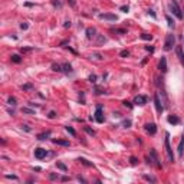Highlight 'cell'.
Returning <instances> with one entry per match:
<instances>
[{
  "label": "cell",
  "instance_id": "e575fe53",
  "mask_svg": "<svg viewBox=\"0 0 184 184\" xmlns=\"http://www.w3.org/2000/svg\"><path fill=\"white\" fill-rule=\"evenodd\" d=\"M20 27H22V29H27V25H26V23H22Z\"/></svg>",
  "mask_w": 184,
  "mask_h": 184
},
{
  "label": "cell",
  "instance_id": "4dcf8cb0",
  "mask_svg": "<svg viewBox=\"0 0 184 184\" xmlns=\"http://www.w3.org/2000/svg\"><path fill=\"white\" fill-rule=\"evenodd\" d=\"M128 55H130L128 50H122V52H121V56H122V58H125V56H128Z\"/></svg>",
  "mask_w": 184,
  "mask_h": 184
},
{
  "label": "cell",
  "instance_id": "74e56055",
  "mask_svg": "<svg viewBox=\"0 0 184 184\" xmlns=\"http://www.w3.org/2000/svg\"><path fill=\"white\" fill-rule=\"evenodd\" d=\"M63 26H65V27H69V26H70V22H65V25H63Z\"/></svg>",
  "mask_w": 184,
  "mask_h": 184
},
{
  "label": "cell",
  "instance_id": "484cf974",
  "mask_svg": "<svg viewBox=\"0 0 184 184\" xmlns=\"http://www.w3.org/2000/svg\"><path fill=\"white\" fill-rule=\"evenodd\" d=\"M58 168H61L62 171H66V170H68L66 166H65V164H62V163H58Z\"/></svg>",
  "mask_w": 184,
  "mask_h": 184
},
{
  "label": "cell",
  "instance_id": "83f0119b",
  "mask_svg": "<svg viewBox=\"0 0 184 184\" xmlns=\"http://www.w3.org/2000/svg\"><path fill=\"white\" fill-rule=\"evenodd\" d=\"M144 180H147V181H152V183L155 181V178H154V177H150V176H144Z\"/></svg>",
  "mask_w": 184,
  "mask_h": 184
},
{
  "label": "cell",
  "instance_id": "7402d4cb",
  "mask_svg": "<svg viewBox=\"0 0 184 184\" xmlns=\"http://www.w3.org/2000/svg\"><path fill=\"white\" fill-rule=\"evenodd\" d=\"M52 69L56 72H62V65H52Z\"/></svg>",
  "mask_w": 184,
  "mask_h": 184
},
{
  "label": "cell",
  "instance_id": "9a60e30c",
  "mask_svg": "<svg viewBox=\"0 0 184 184\" xmlns=\"http://www.w3.org/2000/svg\"><path fill=\"white\" fill-rule=\"evenodd\" d=\"M55 144H59V145H65V147H69V141H65V140H53Z\"/></svg>",
  "mask_w": 184,
  "mask_h": 184
},
{
  "label": "cell",
  "instance_id": "5bb4252c",
  "mask_svg": "<svg viewBox=\"0 0 184 184\" xmlns=\"http://www.w3.org/2000/svg\"><path fill=\"white\" fill-rule=\"evenodd\" d=\"M183 151H184V137L181 138V141H180V144H178V155H180V157L183 155Z\"/></svg>",
  "mask_w": 184,
  "mask_h": 184
},
{
  "label": "cell",
  "instance_id": "30bf717a",
  "mask_svg": "<svg viewBox=\"0 0 184 184\" xmlns=\"http://www.w3.org/2000/svg\"><path fill=\"white\" fill-rule=\"evenodd\" d=\"M99 19H105V20H117L118 17L115 16V15H109V13H102V15H99Z\"/></svg>",
  "mask_w": 184,
  "mask_h": 184
},
{
  "label": "cell",
  "instance_id": "1f68e13d",
  "mask_svg": "<svg viewBox=\"0 0 184 184\" xmlns=\"http://www.w3.org/2000/svg\"><path fill=\"white\" fill-rule=\"evenodd\" d=\"M9 104L10 105H16V99L15 98H9Z\"/></svg>",
  "mask_w": 184,
  "mask_h": 184
},
{
  "label": "cell",
  "instance_id": "8992f818",
  "mask_svg": "<svg viewBox=\"0 0 184 184\" xmlns=\"http://www.w3.org/2000/svg\"><path fill=\"white\" fill-rule=\"evenodd\" d=\"M158 69L164 73V72H167V59H166V56H161V59H160V63H158Z\"/></svg>",
  "mask_w": 184,
  "mask_h": 184
},
{
  "label": "cell",
  "instance_id": "7a4b0ae2",
  "mask_svg": "<svg viewBox=\"0 0 184 184\" xmlns=\"http://www.w3.org/2000/svg\"><path fill=\"white\" fill-rule=\"evenodd\" d=\"M164 145H166V152H167L168 161L170 163H174V154H173V150L170 147V140H168V134L166 135V141H164Z\"/></svg>",
  "mask_w": 184,
  "mask_h": 184
},
{
  "label": "cell",
  "instance_id": "4fadbf2b",
  "mask_svg": "<svg viewBox=\"0 0 184 184\" xmlns=\"http://www.w3.org/2000/svg\"><path fill=\"white\" fill-rule=\"evenodd\" d=\"M150 157L152 158V163H154V164H155L157 167H158V168L161 167V164L158 163V158H157V154H155V151H154V150H152V151H150Z\"/></svg>",
  "mask_w": 184,
  "mask_h": 184
},
{
  "label": "cell",
  "instance_id": "4316f807",
  "mask_svg": "<svg viewBox=\"0 0 184 184\" xmlns=\"http://www.w3.org/2000/svg\"><path fill=\"white\" fill-rule=\"evenodd\" d=\"M130 127H131V121H130V119L124 121V128H130Z\"/></svg>",
  "mask_w": 184,
  "mask_h": 184
},
{
  "label": "cell",
  "instance_id": "e0dca14e",
  "mask_svg": "<svg viewBox=\"0 0 184 184\" xmlns=\"http://www.w3.org/2000/svg\"><path fill=\"white\" fill-rule=\"evenodd\" d=\"M62 72H66V73L72 72V66H70L69 63H63V65H62Z\"/></svg>",
  "mask_w": 184,
  "mask_h": 184
},
{
  "label": "cell",
  "instance_id": "5b68a950",
  "mask_svg": "<svg viewBox=\"0 0 184 184\" xmlns=\"http://www.w3.org/2000/svg\"><path fill=\"white\" fill-rule=\"evenodd\" d=\"M154 104H155V109H157V112L161 114V112L164 111V106L161 105V101H160V97H158V95L154 97Z\"/></svg>",
  "mask_w": 184,
  "mask_h": 184
},
{
  "label": "cell",
  "instance_id": "44dd1931",
  "mask_svg": "<svg viewBox=\"0 0 184 184\" xmlns=\"http://www.w3.org/2000/svg\"><path fill=\"white\" fill-rule=\"evenodd\" d=\"M78 161H81L82 164H85V166H88V167H92V163H88V160H85V158H79Z\"/></svg>",
  "mask_w": 184,
  "mask_h": 184
},
{
  "label": "cell",
  "instance_id": "d6a6232c",
  "mask_svg": "<svg viewBox=\"0 0 184 184\" xmlns=\"http://www.w3.org/2000/svg\"><path fill=\"white\" fill-rule=\"evenodd\" d=\"M95 79H97L95 75H91V76H89V81H91V82H95Z\"/></svg>",
  "mask_w": 184,
  "mask_h": 184
},
{
  "label": "cell",
  "instance_id": "d6986e66",
  "mask_svg": "<svg viewBox=\"0 0 184 184\" xmlns=\"http://www.w3.org/2000/svg\"><path fill=\"white\" fill-rule=\"evenodd\" d=\"M20 61H22V59H20V56H19V55H13V56H12V62H15V63H19Z\"/></svg>",
  "mask_w": 184,
  "mask_h": 184
},
{
  "label": "cell",
  "instance_id": "8d00e7d4",
  "mask_svg": "<svg viewBox=\"0 0 184 184\" xmlns=\"http://www.w3.org/2000/svg\"><path fill=\"white\" fill-rule=\"evenodd\" d=\"M30 88H32V85H25L23 86V89H30Z\"/></svg>",
  "mask_w": 184,
  "mask_h": 184
},
{
  "label": "cell",
  "instance_id": "7c38bea8",
  "mask_svg": "<svg viewBox=\"0 0 184 184\" xmlns=\"http://www.w3.org/2000/svg\"><path fill=\"white\" fill-rule=\"evenodd\" d=\"M95 33H97V30H95L94 27H88V29H86V37H88V39H94V37L97 36Z\"/></svg>",
  "mask_w": 184,
  "mask_h": 184
},
{
  "label": "cell",
  "instance_id": "3957f363",
  "mask_svg": "<svg viewBox=\"0 0 184 184\" xmlns=\"http://www.w3.org/2000/svg\"><path fill=\"white\" fill-rule=\"evenodd\" d=\"M174 43H176V37H174V35H167V37H166V43H164V50L168 52V50L173 49V46H174Z\"/></svg>",
  "mask_w": 184,
  "mask_h": 184
},
{
  "label": "cell",
  "instance_id": "ba28073f",
  "mask_svg": "<svg viewBox=\"0 0 184 184\" xmlns=\"http://www.w3.org/2000/svg\"><path fill=\"white\" fill-rule=\"evenodd\" d=\"M135 104H137V105H145V104H147V97H144V95H137V97H135Z\"/></svg>",
  "mask_w": 184,
  "mask_h": 184
},
{
  "label": "cell",
  "instance_id": "d590c367",
  "mask_svg": "<svg viewBox=\"0 0 184 184\" xmlns=\"http://www.w3.org/2000/svg\"><path fill=\"white\" fill-rule=\"evenodd\" d=\"M121 10H122V12H128V7H125V6H122V7H121Z\"/></svg>",
  "mask_w": 184,
  "mask_h": 184
},
{
  "label": "cell",
  "instance_id": "8fae6325",
  "mask_svg": "<svg viewBox=\"0 0 184 184\" xmlns=\"http://www.w3.org/2000/svg\"><path fill=\"white\" fill-rule=\"evenodd\" d=\"M95 119L98 121V122H104V117H102V108L98 106L97 108V112H95Z\"/></svg>",
  "mask_w": 184,
  "mask_h": 184
},
{
  "label": "cell",
  "instance_id": "277c9868",
  "mask_svg": "<svg viewBox=\"0 0 184 184\" xmlns=\"http://www.w3.org/2000/svg\"><path fill=\"white\" fill-rule=\"evenodd\" d=\"M48 155V151L43 150V148H36L35 150V157L37 158V160H42V158H45Z\"/></svg>",
  "mask_w": 184,
  "mask_h": 184
},
{
  "label": "cell",
  "instance_id": "ab89813d",
  "mask_svg": "<svg viewBox=\"0 0 184 184\" xmlns=\"http://www.w3.org/2000/svg\"><path fill=\"white\" fill-rule=\"evenodd\" d=\"M69 3H70V6H75V0H68Z\"/></svg>",
  "mask_w": 184,
  "mask_h": 184
},
{
  "label": "cell",
  "instance_id": "603a6c76",
  "mask_svg": "<svg viewBox=\"0 0 184 184\" xmlns=\"http://www.w3.org/2000/svg\"><path fill=\"white\" fill-rule=\"evenodd\" d=\"M166 19H167V23H168V26H170V27H174V22L171 20V17H170V16H167V17H166Z\"/></svg>",
  "mask_w": 184,
  "mask_h": 184
},
{
  "label": "cell",
  "instance_id": "52a82bcc",
  "mask_svg": "<svg viewBox=\"0 0 184 184\" xmlns=\"http://www.w3.org/2000/svg\"><path fill=\"white\" fill-rule=\"evenodd\" d=\"M145 131L148 133V134H151V135H154L155 133H157V127H155V124H147L145 125Z\"/></svg>",
  "mask_w": 184,
  "mask_h": 184
},
{
  "label": "cell",
  "instance_id": "2e32d148",
  "mask_svg": "<svg viewBox=\"0 0 184 184\" xmlns=\"http://www.w3.org/2000/svg\"><path fill=\"white\" fill-rule=\"evenodd\" d=\"M168 122H170V124H178L180 119H178V117H176V115H171V117H168Z\"/></svg>",
  "mask_w": 184,
  "mask_h": 184
},
{
  "label": "cell",
  "instance_id": "9c48e42d",
  "mask_svg": "<svg viewBox=\"0 0 184 184\" xmlns=\"http://www.w3.org/2000/svg\"><path fill=\"white\" fill-rule=\"evenodd\" d=\"M176 52H177V56H178V59H180L181 65L184 66V52H183V48H181V46H177Z\"/></svg>",
  "mask_w": 184,
  "mask_h": 184
},
{
  "label": "cell",
  "instance_id": "f546056e",
  "mask_svg": "<svg viewBox=\"0 0 184 184\" xmlns=\"http://www.w3.org/2000/svg\"><path fill=\"white\" fill-rule=\"evenodd\" d=\"M105 42H106V39H105L104 36H99V37H98V43H105Z\"/></svg>",
  "mask_w": 184,
  "mask_h": 184
},
{
  "label": "cell",
  "instance_id": "ffe728a7",
  "mask_svg": "<svg viewBox=\"0 0 184 184\" xmlns=\"http://www.w3.org/2000/svg\"><path fill=\"white\" fill-rule=\"evenodd\" d=\"M65 130H66V131H68V133H69L70 135H73V137L76 135V133H75V130H73L72 127H65Z\"/></svg>",
  "mask_w": 184,
  "mask_h": 184
},
{
  "label": "cell",
  "instance_id": "6da1fadb",
  "mask_svg": "<svg viewBox=\"0 0 184 184\" xmlns=\"http://www.w3.org/2000/svg\"><path fill=\"white\" fill-rule=\"evenodd\" d=\"M170 10L173 12V15L177 17V19H183V13H181V9H180V6H178V3H177L176 0H173V1L170 3Z\"/></svg>",
  "mask_w": 184,
  "mask_h": 184
},
{
  "label": "cell",
  "instance_id": "ac0fdd59",
  "mask_svg": "<svg viewBox=\"0 0 184 184\" xmlns=\"http://www.w3.org/2000/svg\"><path fill=\"white\" fill-rule=\"evenodd\" d=\"M49 135H50V131H46V133H43V134L37 135V140H46Z\"/></svg>",
  "mask_w": 184,
  "mask_h": 184
},
{
  "label": "cell",
  "instance_id": "f35d334b",
  "mask_svg": "<svg viewBox=\"0 0 184 184\" xmlns=\"http://www.w3.org/2000/svg\"><path fill=\"white\" fill-rule=\"evenodd\" d=\"M124 105H125V106H130V108H131V104H130V102H127V101L124 102Z\"/></svg>",
  "mask_w": 184,
  "mask_h": 184
},
{
  "label": "cell",
  "instance_id": "cb8c5ba5",
  "mask_svg": "<svg viewBox=\"0 0 184 184\" xmlns=\"http://www.w3.org/2000/svg\"><path fill=\"white\" fill-rule=\"evenodd\" d=\"M141 37H142L144 40H151V39H152V36H151V35H147V33H142Z\"/></svg>",
  "mask_w": 184,
  "mask_h": 184
},
{
  "label": "cell",
  "instance_id": "f1b7e54d",
  "mask_svg": "<svg viewBox=\"0 0 184 184\" xmlns=\"http://www.w3.org/2000/svg\"><path fill=\"white\" fill-rule=\"evenodd\" d=\"M22 111H23V112H26V114H35V111H32V109H29V108H23Z\"/></svg>",
  "mask_w": 184,
  "mask_h": 184
},
{
  "label": "cell",
  "instance_id": "d4e9b609",
  "mask_svg": "<svg viewBox=\"0 0 184 184\" xmlns=\"http://www.w3.org/2000/svg\"><path fill=\"white\" fill-rule=\"evenodd\" d=\"M85 131H86L89 135H95V131H94V130H91L89 127H85Z\"/></svg>",
  "mask_w": 184,
  "mask_h": 184
},
{
  "label": "cell",
  "instance_id": "836d02e7",
  "mask_svg": "<svg viewBox=\"0 0 184 184\" xmlns=\"http://www.w3.org/2000/svg\"><path fill=\"white\" fill-rule=\"evenodd\" d=\"M55 115H56V114H55L53 111H50L49 112V118H55Z\"/></svg>",
  "mask_w": 184,
  "mask_h": 184
}]
</instances>
